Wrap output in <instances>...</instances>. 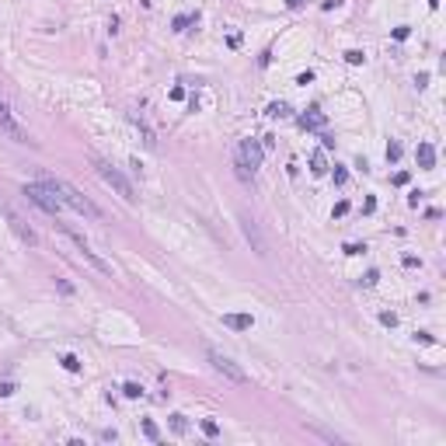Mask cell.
<instances>
[{"instance_id": "obj_13", "label": "cell", "mask_w": 446, "mask_h": 446, "mask_svg": "<svg viewBox=\"0 0 446 446\" xmlns=\"http://www.w3.org/2000/svg\"><path fill=\"white\" fill-rule=\"evenodd\" d=\"M310 174H328V157H324V150H314V153H310Z\"/></svg>"}, {"instance_id": "obj_29", "label": "cell", "mask_w": 446, "mask_h": 446, "mask_svg": "<svg viewBox=\"0 0 446 446\" xmlns=\"http://www.w3.org/2000/svg\"><path fill=\"white\" fill-rule=\"evenodd\" d=\"M14 394V383L11 380H0V397H11Z\"/></svg>"}, {"instance_id": "obj_1", "label": "cell", "mask_w": 446, "mask_h": 446, "mask_svg": "<svg viewBox=\"0 0 446 446\" xmlns=\"http://www.w3.org/2000/svg\"><path fill=\"white\" fill-rule=\"evenodd\" d=\"M49 185H53V192H56V195L63 199V206H70L74 213L87 216V220H101V209H98V206H94V202H91L87 195H80V192H77L70 181H63V178H53Z\"/></svg>"}, {"instance_id": "obj_9", "label": "cell", "mask_w": 446, "mask_h": 446, "mask_svg": "<svg viewBox=\"0 0 446 446\" xmlns=\"http://www.w3.org/2000/svg\"><path fill=\"white\" fill-rule=\"evenodd\" d=\"M415 160H418V167L432 171V167H436V147H432V143H418V147H415Z\"/></svg>"}, {"instance_id": "obj_8", "label": "cell", "mask_w": 446, "mask_h": 446, "mask_svg": "<svg viewBox=\"0 0 446 446\" xmlns=\"http://www.w3.org/2000/svg\"><path fill=\"white\" fill-rule=\"evenodd\" d=\"M244 237H248V241H251V248H255V251H258V255H269V248H265V237H262V230H258V223L251 220V216H244Z\"/></svg>"}, {"instance_id": "obj_35", "label": "cell", "mask_w": 446, "mask_h": 446, "mask_svg": "<svg viewBox=\"0 0 446 446\" xmlns=\"http://www.w3.org/2000/svg\"><path fill=\"white\" fill-rule=\"evenodd\" d=\"M342 0H324V11H331V7H338Z\"/></svg>"}, {"instance_id": "obj_11", "label": "cell", "mask_w": 446, "mask_h": 446, "mask_svg": "<svg viewBox=\"0 0 446 446\" xmlns=\"http://www.w3.org/2000/svg\"><path fill=\"white\" fill-rule=\"evenodd\" d=\"M223 324L234 328V331H251L255 317H251V314H223Z\"/></svg>"}, {"instance_id": "obj_28", "label": "cell", "mask_w": 446, "mask_h": 446, "mask_svg": "<svg viewBox=\"0 0 446 446\" xmlns=\"http://www.w3.org/2000/svg\"><path fill=\"white\" fill-rule=\"evenodd\" d=\"M349 213V202L342 199V202H335V209H331V216H345Z\"/></svg>"}, {"instance_id": "obj_27", "label": "cell", "mask_w": 446, "mask_h": 446, "mask_svg": "<svg viewBox=\"0 0 446 446\" xmlns=\"http://www.w3.org/2000/svg\"><path fill=\"white\" fill-rule=\"evenodd\" d=\"M408 35H411V28H408V25H401V28H394V39H397V42H404Z\"/></svg>"}, {"instance_id": "obj_19", "label": "cell", "mask_w": 446, "mask_h": 446, "mask_svg": "<svg viewBox=\"0 0 446 446\" xmlns=\"http://www.w3.org/2000/svg\"><path fill=\"white\" fill-rule=\"evenodd\" d=\"M401 153H404V150H401V143H394V140L387 143V160H390V164H397V160H401Z\"/></svg>"}, {"instance_id": "obj_18", "label": "cell", "mask_w": 446, "mask_h": 446, "mask_svg": "<svg viewBox=\"0 0 446 446\" xmlns=\"http://www.w3.org/2000/svg\"><path fill=\"white\" fill-rule=\"evenodd\" d=\"M171 429H174L178 436H181V432H188V422H185V415H181V411H174V415H171Z\"/></svg>"}, {"instance_id": "obj_16", "label": "cell", "mask_w": 446, "mask_h": 446, "mask_svg": "<svg viewBox=\"0 0 446 446\" xmlns=\"http://www.w3.org/2000/svg\"><path fill=\"white\" fill-rule=\"evenodd\" d=\"M265 115H272V119H286V115H290V105H283V101H272V105L265 108Z\"/></svg>"}, {"instance_id": "obj_12", "label": "cell", "mask_w": 446, "mask_h": 446, "mask_svg": "<svg viewBox=\"0 0 446 446\" xmlns=\"http://www.w3.org/2000/svg\"><path fill=\"white\" fill-rule=\"evenodd\" d=\"M300 126H303V129H321V126H324V115H321L317 108H310V112L300 115Z\"/></svg>"}, {"instance_id": "obj_26", "label": "cell", "mask_w": 446, "mask_h": 446, "mask_svg": "<svg viewBox=\"0 0 446 446\" xmlns=\"http://www.w3.org/2000/svg\"><path fill=\"white\" fill-rule=\"evenodd\" d=\"M380 321H383L387 328H394V324H397V314H394V310H383V314H380Z\"/></svg>"}, {"instance_id": "obj_25", "label": "cell", "mask_w": 446, "mask_h": 446, "mask_svg": "<svg viewBox=\"0 0 446 446\" xmlns=\"http://www.w3.org/2000/svg\"><path fill=\"white\" fill-rule=\"evenodd\" d=\"M342 251H345V255H363L366 244H342Z\"/></svg>"}, {"instance_id": "obj_3", "label": "cell", "mask_w": 446, "mask_h": 446, "mask_svg": "<svg viewBox=\"0 0 446 446\" xmlns=\"http://www.w3.org/2000/svg\"><path fill=\"white\" fill-rule=\"evenodd\" d=\"M25 195H28L39 209H46L49 216H60V209H63V199L53 192L49 181H46V185H25Z\"/></svg>"}, {"instance_id": "obj_10", "label": "cell", "mask_w": 446, "mask_h": 446, "mask_svg": "<svg viewBox=\"0 0 446 446\" xmlns=\"http://www.w3.org/2000/svg\"><path fill=\"white\" fill-rule=\"evenodd\" d=\"M4 216L11 220V227H14V234H18L21 241H28V244H39V237H35V230H32V227H25V223L18 220V216H14L11 209H4Z\"/></svg>"}, {"instance_id": "obj_14", "label": "cell", "mask_w": 446, "mask_h": 446, "mask_svg": "<svg viewBox=\"0 0 446 446\" xmlns=\"http://www.w3.org/2000/svg\"><path fill=\"white\" fill-rule=\"evenodd\" d=\"M140 429H143V436H147L150 443H160V429H157L150 418H143V422H140Z\"/></svg>"}, {"instance_id": "obj_4", "label": "cell", "mask_w": 446, "mask_h": 446, "mask_svg": "<svg viewBox=\"0 0 446 446\" xmlns=\"http://www.w3.org/2000/svg\"><path fill=\"white\" fill-rule=\"evenodd\" d=\"M60 230H63V234H67V237H70V241H74V244H77V251H80V258H84V262H87L91 269H98V272H101V276H108V279L115 276V272H112V265H108V262H101V258H98V251H91V244H87V241H84L80 234H74V230H70L67 223H60Z\"/></svg>"}, {"instance_id": "obj_34", "label": "cell", "mask_w": 446, "mask_h": 446, "mask_svg": "<svg viewBox=\"0 0 446 446\" xmlns=\"http://www.w3.org/2000/svg\"><path fill=\"white\" fill-rule=\"evenodd\" d=\"M404 265H408V269H418V265H422V262H418V258H415V255H404Z\"/></svg>"}, {"instance_id": "obj_22", "label": "cell", "mask_w": 446, "mask_h": 446, "mask_svg": "<svg viewBox=\"0 0 446 446\" xmlns=\"http://www.w3.org/2000/svg\"><path fill=\"white\" fill-rule=\"evenodd\" d=\"M331 178H335V185H345V181H349V171H345L342 164H335V171H331Z\"/></svg>"}, {"instance_id": "obj_20", "label": "cell", "mask_w": 446, "mask_h": 446, "mask_svg": "<svg viewBox=\"0 0 446 446\" xmlns=\"http://www.w3.org/2000/svg\"><path fill=\"white\" fill-rule=\"evenodd\" d=\"M122 394H126V397H133V401H136V397H143V387H140V383H133V380H129V383H126V387H122Z\"/></svg>"}, {"instance_id": "obj_31", "label": "cell", "mask_w": 446, "mask_h": 446, "mask_svg": "<svg viewBox=\"0 0 446 446\" xmlns=\"http://www.w3.org/2000/svg\"><path fill=\"white\" fill-rule=\"evenodd\" d=\"M373 209H376V199H373V195H366V202H363V213H373Z\"/></svg>"}, {"instance_id": "obj_36", "label": "cell", "mask_w": 446, "mask_h": 446, "mask_svg": "<svg viewBox=\"0 0 446 446\" xmlns=\"http://www.w3.org/2000/svg\"><path fill=\"white\" fill-rule=\"evenodd\" d=\"M429 4H432V7H436V4H439V0H429Z\"/></svg>"}, {"instance_id": "obj_30", "label": "cell", "mask_w": 446, "mask_h": 446, "mask_svg": "<svg viewBox=\"0 0 446 446\" xmlns=\"http://www.w3.org/2000/svg\"><path fill=\"white\" fill-rule=\"evenodd\" d=\"M415 342H422V345H432V335H429V331H415Z\"/></svg>"}, {"instance_id": "obj_32", "label": "cell", "mask_w": 446, "mask_h": 446, "mask_svg": "<svg viewBox=\"0 0 446 446\" xmlns=\"http://www.w3.org/2000/svg\"><path fill=\"white\" fill-rule=\"evenodd\" d=\"M171 98L174 101H185V87H171Z\"/></svg>"}, {"instance_id": "obj_6", "label": "cell", "mask_w": 446, "mask_h": 446, "mask_svg": "<svg viewBox=\"0 0 446 446\" xmlns=\"http://www.w3.org/2000/svg\"><path fill=\"white\" fill-rule=\"evenodd\" d=\"M0 129H4L14 143H32V140H28V129L14 119V112H11V105H7L4 98H0Z\"/></svg>"}, {"instance_id": "obj_21", "label": "cell", "mask_w": 446, "mask_h": 446, "mask_svg": "<svg viewBox=\"0 0 446 446\" xmlns=\"http://www.w3.org/2000/svg\"><path fill=\"white\" fill-rule=\"evenodd\" d=\"M202 432H206L209 439H216V436H220V425H216L213 418H202Z\"/></svg>"}, {"instance_id": "obj_2", "label": "cell", "mask_w": 446, "mask_h": 446, "mask_svg": "<svg viewBox=\"0 0 446 446\" xmlns=\"http://www.w3.org/2000/svg\"><path fill=\"white\" fill-rule=\"evenodd\" d=\"M94 171H98V174H101V181H105V185H112V188H115L126 202H136V188H133V181H129V178H126L115 164H108V160L94 157Z\"/></svg>"}, {"instance_id": "obj_5", "label": "cell", "mask_w": 446, "mask_h": 446, "mask_svg": "<svg viewBox=\"0 0 446 446\" xmlns=\"http://www.w3.org/2000/svg\"><path fill=\"white\" fill-rule=\"evenodd\" d=\"M206 359H209V363H213V370L223 373L230 383H248V373L241 370L230 356H223V352H216V349H206Z\"/></svg>"}, {"instance_id": "obj_15", "label": "cell", "mask_w": 446, "mask_h": 446, "mask_svg": "<svg viewBox=\"0 0 446 446\" xmlns=\"http://www.w3.org/2000/svg\"><path fill=\"white\" fill-rule=\"evenodd\" d=\"M195 21H199V14H178L171 25H174V32H185V28H188V25H195Z\"/></svg>"}, {"instance_id": "obj_23", "label": "cell", "mask_w": 446, "mask_h": 446, "mask_svg": "<svg viewBox=\"0 0 446 446\" xmlns=\"http://www.w3.org/2000/svg\"><path fill=\"white\" fill-rule=\"evenodd\" d=\"M363 60H366V56H363L359 49H349V53H345V63H352V67H359Z\"/></svg>"}, {"instance_id": "obj_24", "label": "cell", "mask_w": 446, "mask_h": 446, "mask_svg": "<svg viewBox=\"0 0 446 446\" xmlns=\"http://www.w3.org/2000/svg\"><path fill=\"white\" fill-rule=\"evenodd\" d=\"M376 283H380V272H376V269H370V272L363 276V286H376Z\"/></svg>"}, {"instance_id": "obj_17", "label": "cell", "mask_w": 446, "mask_h": 446, "mask_svg": "<svg viewBox=\"0 0 446 446\" xmlns=\"http://www.w3.org/2000/svg\"><path fill=\"white\" fill-rule=\"evenodd\" d=\"M60 363H63V370H70V373H80V359H77L74 352H63V356H60Z\"/></svg>"}, {"instance_id": "obj_7", "label": "cell", "mask_w": 446, "mask_h": 446, "mask_svg": "<svg viewBox=\"0 0 446 446\" xmlns=\"http://www.w3.org/2000/svg\"><path fill=\"white\" fill-rule=\"evenodd\" d=\"M237 160H241V164H248V167L255 171V167L262 164V147H258L255 140H241V153H237Z\"/></svg>"}, {"instance_id": "obj_33", "label": "cell", "mask_w": 446, "mask_h": 446, "mask_svg": "<svg viewBox=\"0 0 446 446\" xmlns=\"http://www.w3.org/2000/svg\"><path fill=\"white\" fill-rule=\"evenodd\" d=\"M394 185H408V171H397L394 174Z\"/></svg>"}]
</instances>
